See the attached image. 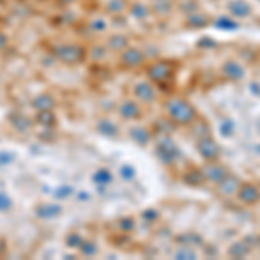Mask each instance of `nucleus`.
<instances>
[{"mask_svg":"<svg viewBox=\"0 0 260 260\" xmlns=\"http://www.w3.org/2000/svg\"><path fill=\"white\" fill-rule=\"evenodd\" d=\"M229 10L236 17H247L252 14V7L248 5L245 0H233V2L229 3Z\"/></svg>","mask_w":260,"mask_h":260,"instance_id":"nucleus-9","label":"nucleus"},{"mask_svg":"<svg viewBox=\"0 0 260 260\" xmlns=\"http://www.w3.org/2000/svg\"><path fill=\"white\" fill-rule=\"evenodd\" d=\"M259 186H260V181H259Z\"/></svg>","mask_w":260,"mask_h":260,"instance_id":"nucleus-19","label":"nucleus"},{"mask_svg":"<svg viewBox=\"0 0 260 260\" xmlns=\"http://www.w3.org/2000/svg\"><path fill=\"white\" fill-rule=\"evenodd\" d=\"M203 174H205V177H207V181H210L212 184L217 186L228 177L231 172L226 165H222L219 162H207V165L203 167Z\"/></svg>","mask_w":260,"mask_h":260,"instance_id":"nucleus-4","label":"nucleus"},{"mask_svg":"<svg viewBox=\"0 0 260 260\" xmlns=\"http://www.w3.org/2000/svg\"><path fill=\"white\" fill-rule=\"evenodd\" d=\"M259 243H260V234H259Z\"/></svg>","mask_w":260,"mask_h":260,"instance_id":"nucleus-17","label":"nucleus"},{"mask_svg":"<svg viewBox=\"0 0 260 260\" xmlns=\"http://www.w3.org/2000/svg\"><path fill=\"white\" fill-rule=\"evenodd\" d=\"M231 127H233V123L231 122H226V125H221V130L226 132L224 135H231Z\"/></svg>","mask_w":260,"mask_h":260,"instance_id":"nucleus-15","label":"nucleus"},{"mask_svg":"<svg viewBox=\"0 0 260 260\" xmlns=\"http://www.w3.org/2000/svg\"><path fill=\"white\" fill-rule=\"evenodd\" d=\"M168 111L170 116L181 125H189V123L196 122V109L195 106H191L188 101H182V99H174V101L168 102Z\"/></svg>","mask_w":260,"mask_h":260,"instance_id":"nucleus-1","label":"nucleus"},{"mask_svg":"<svg viewBox=\"0 0 260 260\" xmlns=\"http://www.w3.org/2000/svg\"><path fill=\"white\" fill-rule=\"evenodd\" d=\"M221 71H222V75H224L226 78L233 80V82H240V80H243L245 75H247V68H245L241 63H238V61H234V59L226 61V63L222 64Z\"/></svg>","mask_w":260,"mask_h":260,"instance_id":"nucleus-5","label":"nucleus"},{"mask_svg":"<svg viewBox=\"0 0 260 260\" xmlns=\"http://www.w3.org/2000/svg\"><path fill=\"white\" fill-rule=\"evenodd\" d=\"M188 23H189V26L191 28H203V26H207V24L210 23V19H208L205 14H193V16L188 19Z\"/></svg>","mask_w":260,"mask_h":260,"instance_id":"nucleus-12","label":"nucleus"},{"mask_svg":"<svg viewBox=\"0 0 260 260\" xmlns=\"http://www.w3.org/2000/svg\"><path fill=\"white\" fill-rule=\"evenodd\" d=\"M156 2H162V0H156Z\"/></svg>","mask_w":260,"mask_h":260,"instance_id":"nucleus-18","label":"nucleus"},{"mask_svg":"<svg viewBox=\"0 0 260 260\" xmlns=\"http://www.w3.org/2000/svg\"><path fill=\"white\" fill-rule=\"evenodd\" d=\"M184 181L188 182V184H191V186H201L205 181H207V177H205L203 170H198V168H195V170L188 172V174L184 175Z\"/></svg>","mask_w":260,"mask_h":260,"instance_id":"nucleus-11","label":"nucleus"},{"mask_svg":"<svg viewBox=\"0 0 260 260\" xmlns=\"http://www.w3.org/2000/svg\"><path fill=\"white\" fill-rule=\"evenodd\" d=\"M250 252H252V247L247 241H236V243H233L229 247L228 255L233 259H245L250 255Z\"/></svg>","mask_w":260,"mask_h":260,"instance_id":"nucleus-8","label":"nucleus"},{"mask_svg":"<svg viewBox=\"0 0 260 260\" xmlns=\"http://www.w3.org/2000/svg\"><path fill=\"white\" fill-rule=\"evenodd\" d=\"M172 73H174V66L170 63H165V61L153 64L151 68H149V76H151L153 80H158V82L168 80L172 76Z\"/></svg>","mask_w":260,"mask_h":260,"instance_id":"nucleus-7","label":"nucleus"},{"mask_svg":"<svg viewBox=\"0 0 260 260\" xmlns=\"http://www.w3.org/2000/svg\"><path fill=\"white\" fill-rule=\"evenodd\" d=\"M198 153H200L205 162H219V158H221V146L210 135H207V137H201L198 141Z\"/></svg>","mask_w":260,"mask_h":260,"instance_id":"nucleus-3","label":"nucleus"},{"mask_svg":"<svg viewBox=\"0 0 260 260\" xmlns=\"http://www.w3.org/2000/svg\"><path fill=\"white\" fill-rule=\"evenodd\" d=\"M123 61H125L127 66H137L144 61V54L139 49H127L125 54H123Z\"/></svg>","mask_w":260,"mask_h":260,"instance_id":"nucleus-10","label":"nucleus"},{"mask_svg":"<svg viewBox=\"0 0 260 260\" xmlns=\"http://www.w3.org/2000/svg\"><path fill=\"white\" fill-rule=\"evenodd\" d=\"M142 7H144V5H139L137 7V9H142ZM134 12H135V16H141V17H144V16H148V10H134Z\"/></svg>","mask_w":260,"mask_h":260,"instance_id":"nucleus-16","label":"nucleus"},{"mask_svg":"<svg viewBox=\"0 0 260 260\" xmlns=\"http://www.w3.org/2000/svg\"><path fill=\"white\" fill-rule=\"evenodd\" d=\"M219 23H222V24H217L219 28H228V30H234V28L240 26L238 23H234V21H229V19H221Z\"/></svg>","mask_w":260,"mask_h":260,"instance_id":"nucleus-14","label":"nucleus"},{"mask_svg":"<svg viewBox=\"0 0 260 260\" xmlns=\"http://www.w3.org/2000/svg\"><path fill=\"white\" fill-rule=\"evenodd\" d=\"M241 182H243V181H241L238 175L229 174L228 177H226L224 181L221 182V184H217L219 186V195H221L222 198L236 196V193H238V189H240Z\"/></svg>","mask_w":260,"mask_h":260,"instance_id":"nucleus-6","label":"nucleus"},{"mask_svg":"<svg viewBox=\"0 0 260 260\" xmlns=\"http://www.w3.org/2000/svg\"><path fill=\"white\" fill-rule=\"evenodd\" d=\"M137 96L141 99H144V101H151V99H155V94H153V89L148 85V83H141V85H137Z\"/></svg>","mask_w":260,"mask_h":260,"instance_id":"nucleus-13","label":"nucleus"},{"mask_svg":"<svg viewBox=\"0 0 260 260\" xmlns=\"http://www.w3.org/2000/svg\"><path fill=\"white\" fill-rule=\"evenodd\" d=\"M236 198L247 207H255L260 203V186L259 182H241Z\"/></svg>","mask_w":260,"mask_h":260,"instance_id":"nucleus-2","label":"nucleus"}]
</instances>
